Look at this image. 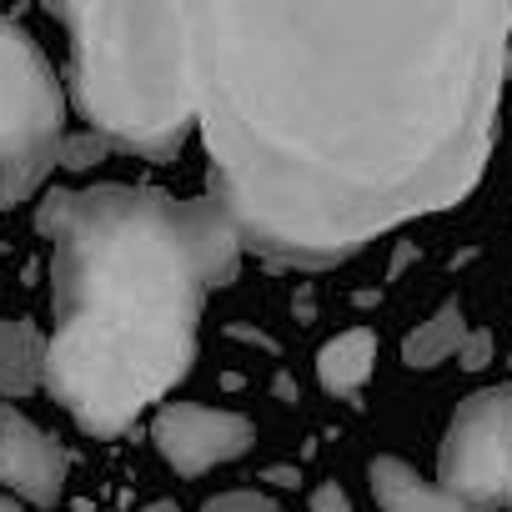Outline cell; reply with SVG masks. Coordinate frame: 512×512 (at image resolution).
<instances>
[{
    "label": "cell",
    "instance_id": "11",
    "mask_svg": "<svg viewBox=\"0 0 512 512\" xmlns=\"http://www.w3.org/2000/svg\"><path fill=\"white\" fill-rule=\"evenodd\" d=\"M462 337H467L462 302H442L427 322H417V332H407V342H402V362H407L412 372H427V367L457 357Z\"/></svg>",
    "mask_w": 512,
    "mask_h": 512
},
{
    "label": "cell",
    "instance_id": "18",
    "mask_svg": "<svg viewBox=\"0 0 512 512\" xmlns=\"http://www.w3.org/2000/svg\"><path fill=\"white\" fill-rule=\"evenodd\" d=\"M136 512H181L171 497H156V502H146V507H136Z\"/></svg>",
    "mask_w": 512,
    "mask_h": 512
},
{
    "label": "cell",
    "instance_id": "7",
    "mask_svg": "<svg viewBox=\"0 0 512 512\" xmlns=\"http://www.w3.org/2000/svg\"><path fill=\"white\" fill-rule=\"evenodd\" d=\"M66 472H71V447L56 442L31 417H21L11 402H0V487L21 502L56 507Z\"/></svg>",
    "mask_w": 512,
    "mask_h": 512
},
{
    "label": "cell",
    "instance_id": "9",
    "mask_svg": "<svg viewBox=\"0 0 512 512\" xmlns=\"http://www.w3.org/2000/svg\"><path fill=\"white\" fill-rule=\"evenodd\" d=\"M41 367L46 337L21 317H0V397H31L41 387Z\"/></svg>",
    "mask_w": 512,
    "mask_h": 512
},
{
    "label": "cell",
    "instance_id": "6",
    "mask_svg": "<svg viewBox=\"0 0 512 512\" xmlns=\"http://www.w3.org/2000/svg\"><path fill=\"white\" fill-rule=\"evenodd\" d=\"M156 452L181 472V477H201L221 462H236L256 447V427L241 412H221V407H196V402H171L156 412Z\"/></svg>",
    "mask_w": 512,
    "mask_h": 512
},
{
    "label": "cell",
    "instance_id": "8",
    "mask_svg": "<svg viewBox=\"0 0 512 512\" xmlns=\"http://www.w3.org/2000/svg\"><path fill=\"white\" fill-rule=\"evenodd\" d=\"M367 482H372V497L382 512H482L452 492H442L437 482H427L412 462L402 457H372L367 467Z\"/></svg>",
    "mask_w": 512,
    "mask_h": 512
},
{
    "label": "cell",
    "instance_id": "12",
    "mask_svg": "<svg viewBox=\"0 0 512 512\" xmlns=\"http://www.w3.org/2000/svg\"><path fill=\"white\" fill-rule=\"evenodd\" d=\"M111 156V141H101L96 131H76V136H61V151H56V166L61 171H91L96 161Z\"/></svg>",
    "mask_w": 512,
    "mask_h": 512
},
{
    "label": "cell",
    "instance_id": "4",
    "mask_svg": "<svg viewBox=\"0 0 512 512\" xmlns=\"http://www.w3.org/2000/svg\"><path fill=\"white\" fill-rule=\"evenodd\" d=\"M66 96L51 56L0 16V211L21 206L56 166Z\"/></svg>",
    "mask_w": 512,
    "mask_h": 512
},
{
    "label": "cell",
    "instance_id": "2",
    "mask_svg": "<svg viewBox=\"0 0 512 512\" xmlns=\"http://www.w3.org/2000/svg\"><path fill=\"white\" fill-rule=\"evenodd\" d=\"M56 332L41 387L96 437L126 432L196 362L211 292L236 282L241 241L211 196L156 186L46 191Z\"/></svg>",
    "mask_w": 512,
    "mask_h": 512
},
{
    "label": "cell",
    "instance_id": "3",
    "mask_svg": "<svg viewBox=\"0 0 512 512\" xmlns=\"http://www.w3.org/2000/svg\"><path fill=\"white\" fill-rule=\"evenodd\" d=\"M71 31L76 106L111 151L171 161L191 136V51L186 11L171 0H106L51 6Z\"/></svg>",
    "mask_w": 512,
    "mask_h": 512
},
{
    "label": "cell",
    "instance_id": "5",
    "mask_svg": "<svg viewBox=\"0 0 512 512\" xmlns=\"http://www.w3.org/2000/svg\"><path fill=\"white\" fill-rule=\"evenodd\" d=\"M442 492L472 502V507H497L507 482H512V382L507 387H482L462 397L452 412V427L442 437Z\"/></svg>",
    "mask_w": 512,
    "mask_h": 512
},
{
    "label": "cell",
    "instance_id": "14",
    "mask_svg": "<svg viewBox=\"0 0 512 512\" xmlns=\"http://www.w3.org/2000/svg\"><path fill=\"white\" fill-rule=\"evenodd\" d=\"M492 347H497V342H492L487 327H477V332L467 327V337H462V347H457V362H462L467 372H482V367L492 362Z\"/></svg>",
    "mask_w": 512,
    "mask_h": 512
},
{
    "label": "cell",
    "instance_id": "10",
    "mask_svg": "<svg viewBox=\"0 0 512 512\" xmlns=\"http://www.w3.org/2000/svg\"><path fill=\"white\" fill-rule=\"evenodd\" d=\"M372 367H377V332H367V327H352V332L332 337V342L317 352V377H322V387L337 392V397L362 392L367 377H372Z\"/></svg>",
    "mask_w": 512,
    "mask_h": 512
},
{
    "label": "cell",
    "instance_id": "16",
    "mask_svg": "<svg viewBox=\"0 0 512 512\" xmlns=\"http://www.w3.org/2000/svg\"><path fill=\"white\" fill-rule=\"evenodd\" d=\"M262 482H277V487H297V467H267Z\"/></svg>",
    "mask_w": 512,
    "mask_h": 512
},
{
    "label": "cell",
    "instance_id": "20",
    "mask_svg": "<svg viewBox=\"0 0 512 512\" xmlns=\"http://www.w3.org/2000/svg\"><path fill=\"white\" fill-rule=\"evenodd\" d=\"M502 502H507V507H512V482H507V492H502Z\"/></svg>",
    "mask_w": 512,
    "mask_h": 512
},
{
    "label": "cell",
    "instance_id": "15",
    "mask_svg": "<svg viewBox=\"0 0 512 512\" xmlns=\"http://www.w3.org/2000/svg\"><path fill=\"white\" fill-rule=\"evenodd\" d=\"M307 512H352V497H347V487H342V482H317V492H312Z\"/></svg>",
    "mask_w": 512,
    "mask_h": 512
},
{
    "label": "cell",
    "instance_id": "13",
    "mask_svg": "<svg viewBox=\"0 0 512 512\" xmlns=\"http://www.w3.org/2000/svg\"><path fill=\"white\" fill-rule=\"evenodd\" d=\"M201 512H277V497L256 492V487H231L201 502Z\"/></svg>",
    "mask_w": 512,
    "mask_h": 512
},
{
    "label": "cell",
    "instance_id": "19",
    "mask_svg": "<svg viewBox=\"0 0 512 512\" xmlns=\"http://www.w3.org/2000/svg\"><path fill=\"white\" fill-rule=\"evenodd\" d=\"M0 512H26V502L11 497V492H0Z\"/></svg>",
    "mask_w": 512,
    "mask_h": 512
},
{
    "label": "cell",
    "instance_id": "21",
    "mask_svg": "<svg viewBox=\"0 0 512 512\" xmlns=\"http://www.w3.org/2000/svg\"><path fill=\"white\" fill-rule=\"evenodd\" d=\"M507 367H512V352H507Z\"/></svg>",
    "mask_w": 512,
    "mask_h": 512
},
{
    "label": "cell",
    "instance_id": "17",
    "mask_svg": "<svg viewBox=\"0 0 512 512\" xmlns=\"http://www.w3.org/2000/svg\"><path fill=\"white\" fill-rule=\"evenodd\" d=\"M412 256H417V246H412V241H402V246H397V256H392V267H387V277H402V267L412 262Z\"/></svg>",
    "mask_w": 512,
    "mask_h": 512
},
{
    "label": "cell",
    "instance_id": "1",
    "mask_svg": "<svg viewBox=\"0 0 512 512\" xmlns=\"http://www.w3.org/2000/svg\"><path fill=\"white\" fill-rule=\"evenodd\" d=\"M211 201L241 251L337 267L487 171L512 6H181Z\"/></svg>",
    "mask_w": 512,
    "mask_h": 512
}]
</instances>
